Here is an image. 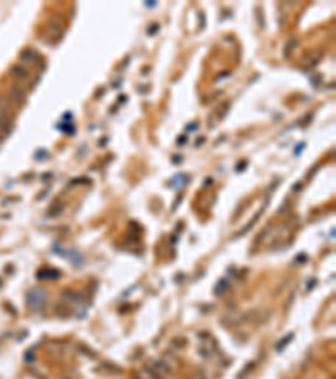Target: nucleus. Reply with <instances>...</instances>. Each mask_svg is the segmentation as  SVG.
Here are the masks:
<instances>
[{
  "label": "nucleus",
  "mask_w": 336,
  "mask_h": 379,
  "mask_svg": "<svg viewBox=\"0 0 336 379\" xmlns=\"http://www.w3.org/2000/svg\"><path fill=\"white\" fill-rule=\"evenodd\" d=\"M30 297H34V298H30V303L34 305V309H41V307H42V303H44L46 292H42V290H34L32 293H30Z\"/></svg>",
  "instance_id": "f257e3e1"
}]
</instances>
